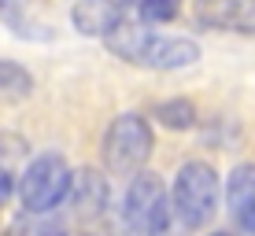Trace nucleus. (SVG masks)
Masks as SVG:
<instances>
[{"mask_svg":"<svg viewBox=\"0 0 255 236\" xmlns=\"http://www.w3.org/2000/svg\"><path fill=\"white\" fill-rule=\"evenodd\" d=\"M174 211L189 229H204L218 207V177L207 162H185L174 177Z\"/></svg>","mask_w":255,"mask_h":236,"instance_id":"f03ea898","label":"nucleus"},{"mask_svg":"<svg viewBox=\"0 0 255 236\" xmlns=\"http://www.w3.org/2000/svg\"><path fill=\"white\" fill-rule=\"evenodd\" d=\"M226 199H230V214L244 233H255V166L244 162L237 166L226 181Z\"/></svg>","mask_w":255,"mask_h":236,"instance_id":"0eeeda50","label":"nucleus"},{"mask_svg":"<svg viewBox=\"0 0 255 236\" xmlns=\"http://www.w3.org/2000/svg\"><path fill=\"white\" fill-rule=\"evenodd\" d=\"M196 19L211 30L255 33V0H196Z\"/></svg>","mask_w":255,"mask_h":236,"instance_id":"423d86ee","label":"nucleus"},{"mask_svg":"<svg viewBox=\"0 0 255 236\" xmlns=\"http://www.w3.org/2000/svg\"><path fill=\"white\" fill-rule=\"evenodd\" d=\"M122 222L133 233H163L170 225V199L155 173H137L122 199Z\"/></svg>","mask_w":255,"mask_h":236,"instance_id":"20e7f679","label":"nucleus"},{"mask_svg":"<svg viewBox=\"0 0 255 236\" xmlns=\"http://www.w3.org/2000/svg\"><path fill=\"white\" fill-rule=\"evenodd\" d=\"M155 118H159L166 129H189L192 122H196V107H192L189 100H166V103L155 107Z\"/></svg>","mask_w":255,"mask_h":236,"instance_id":"9d476101","label":"nucleus"},{"mask_svg":"<svg viewBox=\"0 0 255 236\" xmlns=\"http://www.w3.org/2000/svg\"><path fill=\"white\" fill-rule=\"evenodd\" d=\"M67 188H70V170L59 155H41L26 166L22 181H19V199L26 211L33 214H45L59 199H67Z\"/></svg>","mask_w":255,"mask_h":236,"instance_id":"39448f33","label":"nucleus"},{"mask_svg":"<svg viewBox=\"0 0 255 236\" xmlns=\"http://www.w3.org/2000/svg\"><path fill=\"white\" fill-rule=\"evenodd\" d=\"M181 11V0H137V15L148 22H170Z\"/></svg>","mask_w":255,"mask_h":236,"instance_id":"f8f14e48","label":"nucleus"},{"mask_svg":"<svg viewBox=\"0 0 255 236\" xmlns=\"http://www.w3.org/2000/svg\"><path fill=\"white\" fill-rule=\"evenodd\" d=\"M122 19H126L122 0H78L74 4V26L89 37H108Z\"/></svg>","mask_w":255,"mask_h":236,"instance_id":"6e6552de","label":"nucleus"},{"mask_svg":"<svg viewBox=\"0 0 255 236\" xmlns=\"http://www.w3.org/2000/svg\"><path fill=\"white\" fill-rule=\"evenodd\" d=\"M104 41H108V48L115 52V56H122L126 63L152 67V71H181V67H192L200 59L196 41H189V37H155L152 30H144L140 22H129V19H122Z\"/></svg>","mask_w":255,"mask_h":236,"instance_id":"f257e3e1","label":"nucleus"},{"mask_svg":"<svg viewBox=\"0 0 255 236\" xmlns=\"http://www.w3.org/2000/svg\"><path fill=\"white\" fill-rule=\"evenodd\" d=\"M70 203L82 218H96L104 214L108 207V177H100L96 170H82V173H70V188H67Z\"/></svg>","mask_w":255,"mask_h":236,"instance_id":"1a4fd4ad","label":"nucleus"},{"mask_svg":"<svg viewBox=\"0 0 255 236\" xmlns=\"http://www.w3.org/2000/svg\"><path fill=\"white\" fill-rule=\"evenodd\" d=\"M11 188H15V181H11V173L4 170V166H0V207L7 203V199H11Z\"/></svg>","mask_w":255,"mask_h":236,"instance_id":"ddd939ff","label":"nucleus"},{"mask_svg":"<svg viewBox=\"0 0 255 236\" xmlns=\"http://www.w3.org/2000/svg\"><path fill=\"white\" fill-rule=\"evenodd\" d=\"M30 74L22 71L19 63H7V59H0V92L7 96H26L30 92Z\"/></svg>","mask_w":255,"mask_h":236,"instance_id":"9b49d317","label":"nucleus"},{"mask_svg":"<svg viewBox=\"0 0 255 236\" xmlns=\"http://www.w3.org/2000/svg\"><path fill=\"white\" fill-rule=\"evenodd\" d=\"M152 126L140 115H119L104 133V162L111 173H137L152 155Z\"/></svg>","mask_w":255,"mask_h":236,"instance_id":"7ed1b4c3","label":"nucleus"}]
</instances>
